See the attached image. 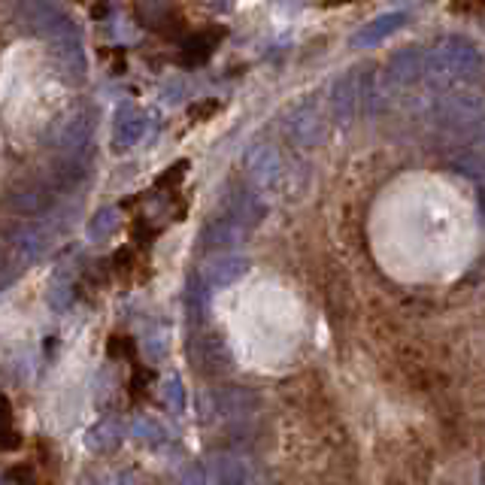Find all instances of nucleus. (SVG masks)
<instances>
[{
	"instance_id": "23",
	"label": "nucleus",
	"mask_w": 485,
	"mask_h": 485,
	"mask_svg": "<svg viewBox=\"0 0 485 485\" xmlns=\"http://www.w3.org/2000/svg\"><path fill=\"white\" fill-rule=\"evenodd\" d=\"M389 4H398V6H412V4H419V0H389Z\"/></svg>"
},
{
	"instance_id": "14",
	"label": "nucleus",
	"mask_w": 485,
	"mask_h": 485,
	"mask_svg": "<svg viewBox=\"0 0 485 485\" xmlns=\"http://www.w3.org/2000/svg\"><path fill=\"white\" fill-rule=\"evenodd\" d=\"M122 228V210L119 206H104L101 213H94V219L88 222V240L101 242L106 237H113Z\"/></svg>"
},
{
	"instance_id": "2",
	"label": "nucleus",
	"mask_w": 485,
	"mask_h": 485,
	"mask_svg": "<svg viewBox=\"0 0 485 485\" xmlns=\"http://www.w3.org/2000/svg\"><path fill=\"white\" fill-rule=\"evenodd\" d=\"M437 128L452 137L461 149L485 146V97L470 88L443 92V101L437 104ZM458 149V152H461Z\"/></svg>"
},
{
	"instance_id": "19",
	"label": "nucleus",
	"mask_w": 485,
	"mask_h": 485,
	"mask_svg": "<svg viewBox=\"0 0 485 485\" xmlns=\"http://www.w3.org/2000/svg\"><path fill=\"white\" fill-rule=\"evenodd\" d=\"M143 349H146L149 358H155V361H161V358H167V331H149V337L143 340Z\"/></svg>"
},
{
	"instance_id": "21",
	"label": "nucleus",
	"mask_w": 485,
	"mask_h": 485,
	"mask_svg": "<svg viewBox=\"0 0 485 485\" xmlns=\"http://www.w3.org/2000/svg\"><path fill=\"white\" fill-rule=\"evenodd\" d=\"M113 10H110V4H94V19H106Z\"/></svg>"
},
{
	"instance_id": "5",
	"label": "nucleus",
	"mask_w": 485,
	"mask_h": 485,
	"mask_svg": "<svg viewBox=\"0 0 485 485\" xmlns=\"http://www.w3.org/2000/svg\"><path fill=\"white\" fill-rule=\"evenodd\" d=\"M328 131V119L322 115L316 104H301L298 110L289 115V137L298 143V146H316V143L325 140Z\"/></svg>"
},
{
	"instance_id": "13",
	"label": "nucleus",
	"mask_w": 485,
	"mask_h": 485,
	"mask_svg": "<svg viewBox=\"0 0 485 485\" xmlns=\"http://www.w3.org/2000/svg\"><path fill=\"white\" fill-rule=\"evenodd\" d=\"M131 437L137 440L140 446L158 449V446H164L167 431H164V425H161L158 419H152V416H137V419L131 421Z\"/></svg>"
},
{
	"instance_id": "10",
	"label": "nucleus",
	"mask_w": 485,
	"mask_h": 485,
	"mask_svg": "<svg viewBox=\"0 0 485 485\" xmlns=\"http://www.w3.org/2000/svg\"><path fill=\"white\" fill-rule=\"evenodd\" d=\"M249 273V262L242 255H219L206 264L203 271V285L206 289H222V285L237 282L240 276Z\"/></svg>"
},
{
	"instance_id": "1",
	"label": "nucleus",
	"mask_w": 485,
	"mask_h": 485,
	"mask_svg": "<svg viewBox=\"0 0 485 485\" xmlns=\"http://www.w3.org/2000/svg\"><path fill=\"white\" fill-rule=\"evenodd\" d=\"M485 74V58L476 43L458 34L434 40L425 49V83L437 92L467 88Z\"/></svg>"
},
{
	"instance_id": "16",
	"label": "nucleus",
	"mask_w": 485,
	"mask_h": 485,
	"mask_svg": "<svg viewBox=\"0 0 485 485\" xmlns=\"http://www.w3.org/2000/svg\"><path fill=\"white\" fill-rule=\"evenodd\" d=\"M161 403L170 410V412H183L185 410V401H188V394H185V382L179 380V376H167L164 382H161Z\"/></svg>"
},
{
	"instance_id": "4",
	"label": "nucleus",
	"mask_w": 485,
	"mask_h": 485,
	"mask_svg": "<svg viewBox=\"0 0 485 485\" xmlns=\"http://www.w3.org/2000/svg\"><path fill=\"white\" fill-rule=\"evenodd\" d=\"M419 79H425V49L407 46L401 52H394L389 67H385V83L391 88H410Z\"/></svg>"
},
{
	"instance_id": "20",
	"label": "nucleus",
	"mask_w": 485,
	"mask_h": 485,
	"mask_svg": "<svg viewBox=\"0 0 485 485\" xmlns=\"http://www.w3.org/2000/svg\"><path fill=\"white\" fill-rule=\"evenodd\" d=\"M201 4L213 6V10H228V6L233 4V0H201Z\"/></svg>"
},
{
	"instance_id": "7",
	"label": "nucleus",
	"mask_w": 485,
	"mask_h": 485,
	"mask_svg": "<svg viewBox=\"0 0 485 485\" xmlns=\"http://www.w3.org/2000/svg\"><path fill=\"white\" fill-rule=\"evenodd\" d=\"M146 134V115H143L134 104H122L113 122V149L128 152L134 143H140V137Z\"/></svg>"
},
{
	"instance_id": "8",
	"label": "nucleus",
	"mask_w": 485,
	"mask_h": 485,
	"mask_svg": "<svg viewBox=\"0 0 485 485\" xmlns=\"http://www.w3.org/2000/svg\"><path fill=\"white\" fill-rule=\"evenodd\" d=\"M246 173L255 188H273L282 176V161L271 146H255L246 155Z\"/></svg>"
},
{
	"instance_id": "6",
	"label": "nucleus",
	"mask_w": 485,
	"mask_h": 485,
	"mask_svg": "<svg viewBox=\"0 0 485 485\" xmlns=\"http://www.w3.org/2000/svg\"><path fill=\"white\" fill-rule=\"evenodd\" d=\"M224 40V28L222 25H210V28L192 31L179 49V64L183 67H201L210 61V55L219 49V43Z\"/></svg>"
},
{
	"instance_id": "15",
	"label": "nucleus",
	"mask_w": 485,
	"mask_h": 485,
	"mask_svg": "<svg viewBox=\"0 0 485 485\" xmlns=\"http://www.w3.org/2000/svg\"><path fill=\"white\" fill-rule=\"evenodd\" d=\"M224 364H228V349H224L215 337H206L201 346V355H197V367L206 373H219Z\"/></svg>"
},
{
	"instance_id": "3",
	"label": "nucleus",
	"mask_w": 485,
	"mask_h": 485,
	"mask_svg": "<svg viewBox=\"0 0 485 485\" xmlns=\"http://www.w3.org/2000/svg\"><path fill=\"white\" fill-rule=\"evenodd\" d=\"M364 101H367V85L361 74H355V70L343 74L334 83V88H331V113H334V119L340 124L352 122Z\"/></svg>"
},
{
	"instance_id": "22",
	"label": "nucleus",
	"mask_w": 485,
	"mask_h": 485,
	"mask_svg": "<svg viewBox=\"0 0 485 485\" xmlns=\"http://www.w3.org/2000/svg\"><path fill=\"white\" fill-rule=\"evenodd\" d=\"M276 4H280V6H303L307 0H276Z\"/></svg>"
},
{
	"instance_id": "12",
	"label": "nucleus",
	"mask_w": 485,
	"mask_h": 485,
	"mask_svg": "<svg viewBox=\"0 0 485 485\" xmlns=\"http://www.w3.org/2000/svg\"><path fill=\"white\" fill-rule=\"evenodd\" d=\"M88 134H92V119H88V113H74V115H67L64 122L55 124L52 143H55L58 149H79L88 140Z\"/></svg>"
},
{
	"instance_id": "9",
	"label": "nucleus",
	"mask_w": 485,
	"mask_h": 485,
	"mask_svg": "<svg viewBox=\"0 0 485 485\" xmlns=\"http://www.w3.org/2000/svg\"><path fill=\"white\" fill-rule=\"evenodd\" d=\"M403 25H407V15H403V13H382V15H376V19H371V22L361 25V28L355 31L352 46L355 49H373V46H380V43H385L389 37H394Z\"/></svg>"
},
{
	"instance_id": "24",
	"label": "nucleus",
	"mask_w": 485,
	"mask_h": 485,
	"mask_svg": "<svg viewBox=\"0 0 485 485\" xmlns=\"http://www.w3.org/2000/svg\"><path fill=\"white\" fill-rule=\"evenodd\" d=\"M470 4H485V0H470Z\"/></svg>"
},
{
	"instance_id": "11",
	"label": "nucleus",
	"mask_w": 485,
	"mask_h": 485,
	"mask_svg": "<svg viewBox=\"0 0 485 485\" xmlns=\"http://www.w3.org/2000/svg\"><path fill=\"white\" fill-rule=\"evenodd\" d=\"M122 440H124L122 421L119 419H104V421H97L94 428H88L85 446H88V452L106 455V452H115V449L122 446Z\"/></svg>"
},
{
	"instance_id": "18",
	"label": "nucleus",
	"mask_w": 485,
	"mask_h": 485,
	"mask_svg": "<svg viewBox=\"0 0 485 485\" xmlns=\"http://www.w3.org/2000/svg\"><path fill=\"white\" fill-rule=\"evenodd\" d=\"M74 285L64 282V280H52V289H49V303L52 310H67L70 303H74Z\"/></svg>"
},
{
	"instance_id": "17",
	"label": "nucleus",
	"mask_w": 485,
	"mask_h": 485,
	"mask_svg": "<svg viewBox=\"0 0 485 485\" xmlns=\"http://www.w3.org/2000/svg\"><path fill=\"white\" fill-rule=\"evenodd\" d=\"M22 443V437L15 434V428H13V407H10V401L0 394V452L4 449H15Z\"/></svg>"
}]
</instances>
